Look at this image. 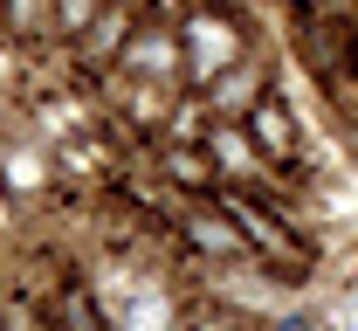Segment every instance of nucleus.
Listing matches in <instances>:
<instances>
[{
  "mask_svg": "<svg viewBox=\"0 0 358 331\" xmlns=\"http://www.w3.org/2000/svg\"><path fill=\"white\" fill-rule=\"evenodd\" d=\"M186 35H193V48H200V55H193L200 69H214V62H227V48H234V35H227V28H214V21H193Z\"/></svg>",
  "mask_w": 358,
  "mask_h": 331,
  "instance_id": "1",
  "label": "nucleus"
},
{
  "mask_svg": "<svg viewBox=\"0 0 358 331\" xmlns=\"http://www.w3.org/2000/svg\"><path fill=\"white\" fill-rule=\"evenodd\" d=\"M255 132H262L268 152H289V125H282V111H275V104H262V111H255Z\"/></svg>",
  "mask_w": 358,
  "mask_h": 331,
  "instance_id": "2",
  "label": "nucleus"
},
{
  "mask_svg": "<svg viewBox=\"0 0 358 331\" xmlns=\"http://www.w3.org/2000/svg\"><path fill=\"white\" fill-rule=\"evenodd\" d=\"M62 21H69V28H83V21H90V0H62Z\"/></svg>",
  "mask_w": 358,
  "mask_h": 331,
  "instance_id": "3",
  "label": "nucleus"
},
{
  "mask_svg": "<svg viewBox=\"0 0 358 331\" xmlns=\"http://www.w3.org/2000/svg\"><path fill=\"white\" fill-rule=\"evenodd\" d=\"M317 7H331V14H338V7H352V0H317Z\"/></svg>",
  "mask_w": 358,
  "mask_h": 331,
  "instance_id": "4",
  "label": "nucleus"
}]
</instances>
